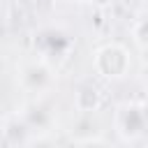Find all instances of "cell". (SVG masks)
I'll return each mask as SVG.
<instances>
[{
	"label": "cell",
	"mask_w": 148,
	"mask_h": 148,
	"mask_svg": "<svg viewBox=\"0 0 148 148\" xmlns=\"http://www.w3.org/2000/svg\"><path fill=\"white\" fill-rule=\"evenodd\" d=\"M86 148H104V146H102V143H88Z\"/></svg>",
	"instance_id": "ba28073f"
},
{
	"label": "cell",
	"mask_w": 148,
	"mask_h": 148,
	"mask_svg": "<svg viewBox=\"0 0 148 148\" xmlns=\"http://www.w3.org/2000/svg\"><path fill=\"white\" fill-rule=\"evenodd\" d=\"M143 60L148 62V46H143Z\"/></svg>",
	"instance_id": "9c48e42d"
},
{
	"label": "cell",
	"mask_w": 148,
	"mask_h": 148,
	"mask_svg": "<svg viewBox=\"0 0 148 148\" xmlns=\"http://www.w3.org/2000/svg\"><path fill=\"white\" fill-rule=\"evenodd\" d=\"M42 44H49V49H44V58L49 56H56V58H65V53L69 51L72 46V39L58 30H44L37 39H35V46H42Z\"/></svg>",
	"instance_id": "3957f363"
},
{
	"label": "cell",
	"mask_w": 148,
	"mask_h": 148,
	"mask_svg": "<svg viewBox=\"0 0 148 148\" xmlns=\"http://www.w3.org/2000/svg\"><path fill=\"white\" fill-rule=\"evenodd\" d=\"M49 83H51V69H49V65H44V62H32V65H28V67L23 69V86H25L28 90L39 92V90H44Z\"/></svg>",
	"instance_id": "277c9868"
},
{
	"label": "cell",
	"mask_w": 148,
	"mask_h": 148,
	"mask_svg": "<svg viewBox=\"0 0 148 148\" xmlns=\"http://www.w3.org/2000/svg\"><path fill=\"white\" fill-rule=\"evenodd\" d=\"M79 2H92V0H79Z\"/></svg>",
	"instance_id": "30bf717a"
},
{
	"label": "cell",
	"mask_w": 148,
	"mask_h": 148,
	"mask_svg": "<svg viewBox=\"0 0 148 148\" xmlns=\"http://www.w3.org/2000/svg\"><path fill=\"white\" fill-rule=\"evenodd\" d=\"M116 127L123 139L134 141V139L143 136L148 130V109L143 104H134V102L123 104L116 116Z\"/></svg>",
	"instance_id": "6da1fadb"
},
{
	"label": "cell",
	"mask_w": 148,
	"mask_h": 148,
	"mask_svg": "<svg viewBox=\"0 0 148 148\" xmlns=\"http://www.w3.org/2000/svg\"><path fill=\"white\" fill-rule=\"evenodd\" d=\"M76 106L79 111H97L102 106V92L95 88V86H81L79 92H76Z\"/></svg>",
	"instance_id": "5b68a950"
},
{
	"label": "cell",
	"mask_w": 148,
	"mask_h": 148,
	"mask_svg": "<svg viewBox=\"0 0 148 148\" xmlns=\"http://www.w3.org/2000/svg\"><path fill=\"white\" fill-rule=\"evenodd\" d=\"M134 39L141 44V49L148 46V16L141 18V21H136V25H134Z\"/></svg>",
	"instance_id": "8992f818"
},
{
	"label": "cell",
	"mask_w": 148,
	"mask_h": 148,
	"mask_svg": "<svg viewBox=\"0 0 148 148\" xmlns=\"http://www.w3.org/2000/svg\"><path fill=\"white\" fill-rule=\"evenodd\" d=\"M92 2H97V5H109V2H113V0H92Z\"/></svg>",
	"instance_id": "52a82bcc"
},
{
	"label": "cell",
	"mask_w": 148,
	"mask_h": 148,
	"mask_svg": "<svg viewBox=\"0 0 148 148\" xmlns=\"http://www.w3.org/2000/svg\"><path fill=\"white\" fill-rule=\"evenodd\" d=\"M95 69L106 79H120L130 69V53L120 44H106L95 56Z\"/></svg>",
	"instance_id": "7a4b0ae2"
}]
</instances>
